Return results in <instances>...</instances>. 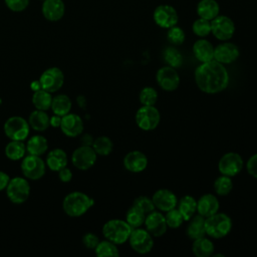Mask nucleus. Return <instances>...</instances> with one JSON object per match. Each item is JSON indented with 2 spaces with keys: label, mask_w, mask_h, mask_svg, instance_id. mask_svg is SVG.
Here are the masks:
<instances>
[{
  "label": "nucleus",
  "mask_w": 257,
  "mask_h": 257,
  "mask_svg": "<svg viewBox=\"0 0 257 257\" xmlns=\"http://www.w3.org/2000/svg\"><path fill=\"white\" fill-rule=\"evenodd\" d=\"M40 87L50 93L59 90L64 83V74L58 67H50L42 72L39 78Z\"/></svg>",
  "instance_id": "nucleus-14"
},
{
  "label": "nucleus",
  "mask_w": 257,
  "mask_h": 257,
  "mask_svg": "<svg viewBox=\"0 0 257 257\" xmlns=\"http://www.w3.org/2000/svg\"><path fill=\"white\" fill-rule=\"evenodd\" d=\"M25 146H26V152L29 155L41 156L44 153H46L48 149V142L44 137L36 135L31 137Z\"/></svg>",
  "instance_id": "nucleus-31"
},
{
  "label": "nucleus",
  "mask_w": 257,
  "mask_h": 257,
  "mask_svg": "<svg viewBox=\"0 0 257 257\" xmlns=\"http://www.w3.org/2000/svg\"><path fill=\"white\" fill-rule=\"evenodd\" d=\"M144 224H145L148 232L153 237L163 236L168 229V225H167L165 216L161 212H158L156 210L146 215Z\"/></svg>",
  "instance_id": "nucleus-17"
},
{
  "label": "nucleus",
  "mask_w": 257,
  "mask_h": 257,
  "mask_svg": "<svg viewBox=\"0 0 257 257\" xmlns=\"http://www.w3.org/2000/svg\"><path fill=\"white\" fill-rule=\"evenodd\" d=\"M164 59L167 62V64L171 67L174 68H179L181 67L183 63V56L182 53L173 45V46H168L164 52Z\"/></svg>",
  "instance_id": "nucleus-37"
},
{
  "label": "nucleus",
  "mask_w": 257,
  "mask_h": 257,
  "mask_svg": "<svg viewBox=\"0 0 257 257\" xmlns=\"http://www.w3.org/2000/svg\"><path fill=\"white\" fill-rule=\"evenodd\" d=\"M195 82L198 88L209 94L223 91L229 84V72L224 64L213 59L201 64L195 69Z\"/></svg>",
  "instance_id": "nucleus-1"
},
{
  "label": "nucleus",
  "mask_w": 257,
  "mask_h": 257,
  "mask_svg": "<svg viewBox=\"0 0 257 257\" xmlns=\"http://www.w3.org/2000/svg\"><path fill=\"white\" fill-rule=\"evenodd\" d=\"M192 31L198 37L205 38L211 33V21L199 17L193 22Z\"/></svg>",
  "instance_id": "nucleus-39"
},
{
  "label": "nucleus",
  "mask_w": 257,
  "mask_h": 257,
  "mask_svg": "<svg viewBox=\"0 0 257 257\" xmlns=\"http://www.w3.org/2000/svg\"><path fill=\"white\" fill-rule=\"evenodd\" d=\"M9 181H10L9 175L3 171H0V191H3L6 189Z\"/></svg>",
  "instance_id": "nucleus-48"
},
{
  "label": "nucleus",
  "mask_w": 257,
  "mask_h": 257,
  "mask_svg": "<svg viewBox=\"0 0 257 257\" xmlns=\"http://www.w3.org/2000/svg\"><path fill=\"white\" fill-rule=\"evenodd\" d=\"M137 125L146 132L154 131L160 123L161 114L155 105H143L136 112Z\"/></svg>",
  "instance_id": "nucleus-7"
},
{
  "label": "nucleus",
  "mask_w": 257,
  "mask_h": 257,
  "mask_svg": "<svg viewBox=\"0 0 257 257\" xmlns=\"http://www.w3.org/2000/svg\"><path fill=\"white\" fill-rule=\"evenodd\" d=\"M219 207V201L213 194H205L197 201V213L205 218L217 213Z\"/></svg>",
  "instance_id": "nucleus-22"
},
{
  "label": "nucleus",
  "mask_w": 257,
  "mask_h": 257,
  "mask_svg": "<svg viewBox=\"0 0 257 257\" xmlns=\"http://www.w3.org/2000/svg\"><path fill=\"white\" fill-rule=\"evenodd\" d=\"M71 106H72L71 100L66 94H58L52 97L50 108L54 114L58 116H63L70 112Z\"/></svg>",
  "instance_id": "nucleus-30"
},
{
  "label": "nucleus",
  "mask_w": 257,
  "mask_h": 257,
  "mask_svg": "<svg viewBox=\"0 0 257 257\" xmlns=\"http://www.w3.org/2000/svg\"><path fill=\"white\" fill-rule=\"evenodd\" d=\"M240 55L239 48L236 44L223 41L214 47V59L222 64H230L233 63Z\"/></svg>",
  "instance_id": "nucleus-16"
},
{
  "label": "nucleus",
  "mask_w": 257,
  "mask_h": 257,
  "mask_svg": "<svg viewBox=\"0 0 257 257\" xmlns=\"http://www.w3.org/2000/svg\"><path fill=\"white\" fill-rule=\"evenodd\" d=\"M28 123L34 131L44 132L50 125V117L45 110L35 109L29 114Z\"/></svg>",
  "instance_id": "nucleus-26"
},
{
  "label": "nucleus",
  "mask_w": 257,
  "mask_h": 257,
  "mask_svg": "<svg viewBox=\"0 0 257 257\" xmlns=\"http://www.w3.org/2000/svg\"><path fill=\"white\" fill-rule=\"evenodd\" d=\"M246 170L250 176L257 179V153L248 159L246 163Z\"/></svg>",
  "instance_id": "nucleus-46"
},
{
  "label": "nucleus",
  "mask_w": 257,
  "mask_h": 257,
  "mask_svg": "<svg viewBox=\"0 0 257 257\" xmlns=\"http://www.w3.org/2000/svg\"><path fill=\"white\" fill-rule=\"evenodd\" d=\"M94 252H95V255L98 257L118 256L119 255L117 245L107 239H105L103 241H99L97 246L94 248Z\"/></svg>",
  "instance_id": "nucleus-36"
},
{
  "label": "nucleus",
  "mask_w": 257,
  "mask_h": 257,
  "mask_svg": "<svg viewBox=\"0 0 257 257\" xmlns=\"http://www.w3.org/2000/svg\"><path fill=\"white\" fill-rule=\"evenodd\" d=\"M177 206L185 221H189L197 212V201L190 195H186L178 200Z\"/></svg>",
  "instance_id": "nucleus-29"
},
{
  "label": "nucleus",
  "mask_w": 257,
  "mask_h": 257,
  "mask_svg": "<svg viewBox=\"0 0 257 257\" xmlns=\"http://www.w3.org/2000/svg\"><path fill=\"white\" fill-rule=\"evenodd\" d=\"M148 158L141 151H131L123 158L124 168L132 173H141L148 167Z\"/></svg>",
  "instance_id": "nucleus-20"
},
{
  "label": "nucleus",
  "mask_w": 257,
  "mask_h": 257,
  "mask_svg": "<svg viewBox=\"0 0 257 257\" xmlns=\"http://www.w3.org/2000/svg\"><path fill=\"white\" fill-rule=\"evenodd\" d=\"M41 11L46 20L55 22L64 16L65 5L62 0H44Z\"/></svg>",
  "instance_id": "nucleus-21"
},
{
  "label": "nucleus",
  "mask_w": 257,
  "mask_h": 257,
  "mask_svg": "<svg viewBox=\"0 0 257 257\" xmlns=\"http://www.w3.org/2000/svg\"><path fill=\"white\" fill-rule=\"evenodd\" d=\"M215 246L213 242L205 236L195 239L192 245V251L197 257H209L214 253Z\"/></svg>",
  "instance_id": "nucleus-27"
},
{
  "label": "nucleus",
  "mask_w": 257,
  "mask_h": 257,
  "mask_svg": "<svg viewBox=\"0 0 257 257\" xmlns=\"http://www.w3.org/2000/svg\"><path fill=\"white\" fill-rule=\"evenodd\" d=\"M159 86L166 91H174L179 87L180 75L176 68L169 65L161 67L156 75Z\"/></svg>",
  "instance_id": "nucleus-15"
},
{
  "label": "nucleus",
  "mask_w": 257,
  "mask_h": 257,
  "mask_svg": "<svg viewBox=\"0 0 257 257\" xmlns=\"http://www.w3.org/2000/svg\"><path fill=\"white\" fill-rule=\"evenodd\" d=\"M92 149L96 153V155L99 156H108L113 149L112 141L105 136H100L93 140V143L91 145Z\"/></svg>",
  "instance_id": "nucleus-34"
},
{
  "label": "nucleus",
  "mask_w": 257,
  "mask_h": 257,
  "mask_svg": "<svg viewBox=\"0 0 257 257\" xmlns=\"http://www.w3.org/2000/svg\"><path fill=\"white\" fill-rule=\"evenodd\" d=\"M81 143L84 146H91L92 143H93V139H92V137L90 135H84L81 138Z\"/></svg>",
  "instance_id": "nucleus-49"
},
{
  "label": "nucleus",
  "mask_w": 257,
  "mask_h": 257,
  "mask_svg": "<svg viewBox=\"0 0 257 257\" xmlns=\"http://www.w3.org/2000/svg\"><path fill=\"white\" fill-rule=\"evenodd\" d=\"M4 133L11 141H24L30 132L28 120L19 115H14L6 119L3 125Z\"/></svg>",
  "instance_id": "nucleus-6"
},
{
  "label": "nucleus",
  "mask_w": 257,
  "mask_h": 257,
  "mask_svg": "<svg viewBox=\"0 0 257 257\" xmlns=\"http://www.w3.org/2000/svg\"><path fill=\"white\" fill-rule=\"evenodd\" d=\"M127 241L132 249L139 254H147L154 247L153 236L147 229H143L141 227L133 229Z\"/></svg>",
  "instance_id": "nucleus-10"
},
{
  "label": "nucleus",
  "mask_w": 257,
  "mask_h": 257,
  "mask_svg": "<svg viewBox=\"0 0 257 257\" xmlns=\"http://www.w3.org/2000/svg\"><path fill=\"white\" fill-rule=\"evenodd\" d=\"M94 204L92 198L82 192H71L62 201V209L69 217H80Z\"/></svg>",
  "instance_id": "nucleus-2"
},
{
  "label": "nucleus",
  "mask_w": 257,
  "mask_h": 257,
  "mask_svg": "<svg viewBox=\"0 0 257 257\" xmlns=\"http://www.w3.org/2000/svg\"><path fill=\"white\" fill-rule=\"evenodd\" d=\"M145 219H146V214L135 206H132L126 211L125 221L133 229L142 227V225L145 223Z\"/></svg>",
  "instance_id": "nucleus-35"
},
{
  "label": "nucleus",
  "mask_w": 257,
  "mask_h": 257,
  "mask_svg": "<svg viewBox=\"0 0 257 257\" xmlns=\"http://www.w3.org/2000/svg\"><path fill=\"white\" fill-rule=\"evenodd\" d=\"M244 167V161L242 157L235 152H229L224 154L218 163V170L221 175L228 177L237 176Z\"/></svg>",
  "instance_id": "nucleus-11"
},
{
  "label": "nucleus",
  "mask_w": 257,
  "mask_h": 257,
  "mask_svg": "<svg viewBox=\"0 0 257 257\" xmlns=\"http://www.w3.org/2000/svg\"><path fill=\"white\" fill-rule=\"evenodd\" d=\"M58 178L61 182L67 183L72 179V172L67 167H64L58 171Z\"/></svg>",
  "instance_id": "nucleus-47"
},
{
  "label": "nucleus",
  "mask_w": 257,
  "mask_h": 257,
  "mask_svg": "<svg viewBox=\"0 0 257 257\" xmlns=\"http://www.w3.org/2000/svg\"><path fill=\"white\" fill-rule=\"evenodd\" d=\"M211 33L218 40L228 41L235 33V24L230 17L219 14L211 20Z\"/></svg>",
  "instance_id": "nucleus-9"
},
{
  "label": "nucleus",
  "mask_w": 257,
  "mask_h": 257,
  "mask_svg": "<svg viewBox=\"0 0 257 257\" xmlns=\"http://www.w3.org/2000/svg\"><path fill=\"white\" fill-rule=\"evenodd\" d=\"M4 2L11 11L21 12L28 7L30 0H4Z\"/></svg>",
  "instance_id": "nucleus-44"
},
{
  "label": "nucleus",
  "mask_w": 257,
  "mask_h": 257,
  "mask_svg": "<svg viewBox=\"0 0 257 257\" xmlns=\"http://www.w3.org/2000/svg\"><path fill=\"white\" fill-rule=\"evenodd\" d=\"M214 190L219 196H227L233 189V182L231 177L221 175L214 181Z\"/></svg>",
  "instance_id": "nucleus-38"
},
{
  "label": "nucleus",
  "mask_w": 257,
  "mask_h": 257,
  "mask_svg": "<svg viewBox=\"0 0 257 257\" xmlns=\"http://www.w3.org/2000/svg\"><path fill=\"white\" fill-rule=\"evenodd\" d=\"M166 216H165V219H166V222H167V225H168V228H172V229H177L179 228L183 222L185 221L182 214L180 213V211L178 209H172L168 212H166Z\"/></svg>",
  "instance_id": "nucleus-42"
},
{
  "label": "nucleus",
  "mask_w": 257,
  "mask_h": 257,
  "mask_svg": "<svg viewBox=\"0 0 257 257\" xmlns=\"http://www.w3.org/2000/svg\"><path fill=\"white\" fill-rule=\"evenodd\" d=\"M133 206L143 211L146 215L156 210L153 200L147 196H139L138 198H136L133 203Z\"/></svg>",
  "instance_id": "nucleus-43"
},
{
  "label": "nucleus",
  "mask_w": 257,
  "mask_h": 257,
  "mask_svg": "<svg viewBox=\"0 0 257 257\" xmlns=\"http://www.w3.org/2000/svg\"><path fill=\"white\" fill-rule=\"evenodd\" d=\"M6 195L13 204H23L30 195V185L25 178L14 177L6 187Z\"/></svg>",
  "instance_id": "nucleus-5"
},
{
  "label": "nucleus",
  "mask_w": 257,
  "mask_h": 257,
  "mask_svg": "<svg viewBox=\"0 0 257 257\" xmlns=\"http://www.w3.org/2000/svg\"><path fill=\"white\" fill-rule=\"evenodd\" d=\"M46 166L53 172H58L67 165V155L62 149L51 150L46 157Z\"/></svg>",
  "instance_id": "nucleus-25"
},
{
  "label": "nucleus",
  "mask_w": 257,
  "mask_h": 257,
  "mask_svg": "<svg viewBox=\"0 0 257 257\" xmlns=\"http://www.w3.org/2000/svg\"><path fill=\"white\" fill-rule=\"evenodd\" d=\"M4 153L5 156L12 161L22 160L26 153V146L23 141H11L6 145Z\"/></svg>",
  "instance_id": "nucleus-32"
},
{
  "label": "nucleus",
  "mask_w": 257,
  "mask_h": 257,
  "mask_svg": "<svg viewBox=\"0 0 257 257\" xmlns=\"http://www.w3.org/2000/svg\"><path fill=\"white\" fill-rule=\"evenodd\" d=\"M232 229V220L225 213H215L205 218V231L208 236L220 239L227 236Z\"/></svg>",
  "instance_id": "nucleus-3"
},
{
  "label": "nucleus",
  "mask_w": 257,
  "mask_h": 257,
  "mask_svg": "<svg viewBox=\"0 0 257 257\" xmlns=\"http://www.w3.org/2000/svg\"><path fill=\"white\" fill-rule=\"evenodd\" d=\"M96 158L97 155L91 146L82 145L73 151L71 162L76 169L86 171L95 164Z\"/></svg>",
  "instance_id": "nucleus-13"
},
{
  "label": "nucleus",
  "mask_w": 257,
  "mask_h": 257,
  "mask_svg": "<svg viewBox=\"0 0 257 257\" xmlns=\"http://www.w3.org/2000/svg\"><path fill=\"white\" fill-rule=\"evenodd\" d=\"M156 209H159L161 212H168L172 209H175L178 205V198L168 189H160L156 191L152 197Z\"/></svg>",
  "instance_id": "nucleus-18"
},
{
  "label": "nucleus",
  "mask_w": 257,
  "mask_h": 257,
  "mask_svg": "<svg viewBox=\"0 0 257 257\" xmlns=\"http://www.w3.org/2000/svg\"><path fill=\"white\" fill-rule=\"evenodd\" d=\"M139 99L143 105H155L158 100V91L152 86H146L141 90Z\"/></svg>",
  "instance_id": "nucleus-41"
},
{
  "label": "nucleus",
  "mask_w": 257,
  "mask_h": 257,
  "mask_svg": "<svg viewBox=\"0 0 257 257\" xmlns=\"http://www.w3.org/2000/svg\"><path fill=\"white\" fill-rule=\"evenodd\" d=\"M196 10L200 18L211 21L219 15L220 5L216 0H200Z\"/></svg>",
  "instance_id": "nucleus-24"
},
{
  "label": "nucleus",
  "mask_w": 257,
  "mask_h": 257,
  "mask_svg": "<svg viewBox=\"0 0 257 257\" xmlns=\"http://www.w3.org/2000/svg\"><path fill=\"white\" fill-rule=\"evenodd\" d=\"M205 217L197 214L194 215L189 220V225L187 227V235L192 239H198L205 236Z\"/></svg>",
  "instance_id": "nucleus-28"
},
{
  "label": "nucleus",
  "mask_w": 257,
  "mask_h": 257,
  "mask_svg": "<svg viewBox=\"0 0 257 257\" xmlns=\"http://www.w3.org/2000/svg\"><path fill=\"white\" fill-rule=\"evenodd\" d=\"M21 172L26 179L29 180H39L45 174L46 164L40 158V156L27 155L21 161Z\"/></svg>",
  "instance_id": "nucleus-8"
},
{
  "label": "nucleus",
  "mask_w": 257,
  "mask_h": 257,
  "mask_svg": "<svg viewBox=\"0 0 257 257\" xmlns=\"http://www.w3.org/2000/svg\"><path fill=\"white\" fill-rule=\"evenodd\" d=\"M98 242H99L98 237L91 232L84 234L82 237V243L87 249H94L97 246Z\"/></svg>",
  "instance_id": "nucleus-45"
},
{
  "label": "nucleus",
  "mask_w": 257,
  "mask_h": 257,
  "mask_svg": "<svg viewBox=\"0 0 257 257\" xmlns=\"http://www.w3.org/2000/svg\"><path fill=\"white\" fill-rule=\"evenodd\" d=\"M167 39H168V41H169L172 45H174V46H179V45L183 44L184 41H185V39H186L185 31H184L181 27L175 25V26H173V27H171V28L168 29V32H167Z\"/></svg>",
  "instance_id": "nucleus-40"
},
{
  "label": "nucleus",
  "mask_w": 257,
  "mask_h": 257,
  "mask_svg": "<svg viewBox=\"0 0 257 257\" xmlns=\"http://www.w3.org/2000/svg\"><path fill=\"white\" fill-rule=\"evenodd\" d=\"M133 231V228L124 220L111 219L102 226V234L105 239L116 245L125 243Z\"/></svg>",
  "instance_id": "nucleus-4"
},
{
  "label": "nucleus",
  "mask_w": 257,
  "mask_h": 257,
  "mask_svg": "<svg viewBox=\"0 0 257 257\" xmlns=\"http://www.w3.org/2000/svg\"><path fill=\"white\" fill-rule=\"evenodd\" d=\"M192 49L194 56L200 62H207L214 59V46L205 38H200L195 41Z\"/></svg>",
  "instance_id": "nucleus-23"
},
{
  "label": "nucleus",
  "mask_w": 257,
  "mask_h": 257,
  "mask_svg": "<svg viewBox=\"0 0 257 257\" xmlns=\"http://www.w3.org/2000/svg\"><path fill=\"white\" fill-rule=\"evenodd\" d=\"M60 121H61V116H58L56 114L50 118V124L53 126H59Z\"/></svg>",
  "instance_id": "nucleus-50"
},
{
  "label": "nucleus",
  "mask_w": 257,
  "mask_h": 257,
  "mask_svg": "<svg viewBox=\"0 0 257 257\" xmlns=\"http://www.w3.org/2000/svg\"><path fill=\"white\" fill-rule=\"evenodd\" d=\"M59 127L65 136L69 138H75L82 133L83 121L79 115L69 112L61 116Z\"/></svg>",
  "instance_id": "nucleus-19"
},
{
  "label": "nucleus",
  "mask_w": 257,
  "mask_h": 257,
  "mask_svg": "<svg viewBox=\"0 0 257 257\" xmlns=\"http://www.w3.org/2000/svg\"><path fill=\"white\" fill-rule=\"evenodd\" d=\"M153 19L159 27L169 29L177 25L179 21V15L177 10L172 5L161 4L155 8Z\"/></svg>",
  "instance_id": "nucleus-12"
},
{
  "label": "nucleus",
  "mask_w": 257,
  "mask_h": 257,
  "mask_svg": "<svg viewBox=\"0 0 257 257\" xmlns=\"http://www.w3.org/2000/svg\"><path fill=\"white\" fill-rule=\"evenodd\" d=\"M41 1H44V0H41Z\"/></svg>",
  "instance_id": "nucleus-51"
},
{
  "label": "nucleus",
  "mask_w": 257,
  "mask_h": 257,
  "mask_svg": "<svg viewBox=\"0 0 257 257\" xmlns=\"http://www.w3.org/2000/svg\"><path fill=\"white\" fill-rule=\"evenodd\" d=\"M51 102H52V95L50 92L42 88L34 90V93L32 95V103L36 109L46 111L50 108Z\"/></svg>",
  "instance_id": "nucleus-33"
}]
</instances>
